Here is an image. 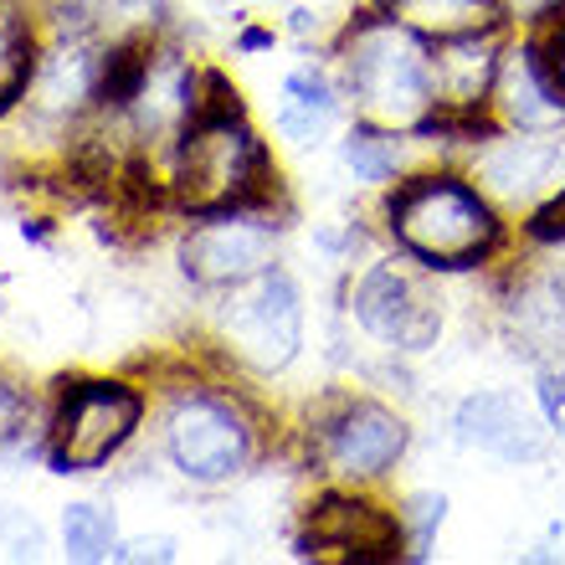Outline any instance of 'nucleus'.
Listing matches in <instances>:
<instances>
[{"label":"nucleus","mask_w":565,"mask_h":565,"mask_svg":"<svg viewBox=\"0 0 565 565\" xmlns=\"http://www.w3.org/2000/svg\"><path fill=\"white\" fill-rule=\"evenodd\" d=\"M509 313H514V329H524L540 350L565 344V268L540 273V278L524 282L514 294V303H509Z\"/></svg>","instance_id":"nucleus-16"},{"label":"nucleus","mask_w":565,"mask_h":565,"mask_svg":"<svg viewBox=\"0 0 565 565\" xmlns=\"http://www.w3.org/2000/svg\"><path fill=\"white\" fill-rule=\"evenodd\" d=\"M164 452L191 483H226L253 462V427L232 402L191 391L164 417Z\"/></svg>","instance_id":"nucleus-6"},{"label":"nucleus","mask_w":565,"mask_h":565,"mask_svg":"<svg viewBox=\"0 0 565 565\" xmlns=\"http://www.w3.org/2000/svg\"><path fill=\"white\" fill-rule=\"evenodd\" d=\"M31 422V396L11 381H0V447H11Z\"/></svg>","instance_id":"nucleus-21"},{"label":"nucleus","mask_w":565,"mask_h":565,"mask_svg":"<svg viewBox=\"0 0 565 565\" xmlns=\"http://www.w3.org/2000/svg\"><path fill=\"white\" fill-rule=\"evenodd\" d=\"M355 319L391 350H427L443 334V309L431 282L406 263H375L355 282Z\"/></svg>","instance_id":"nucleus-7"},{"label":"nucleus","mask_w":565,"mask_h":565,"mask_svg":"<svg viewBox=\"0 0 565 565\" xmlns=\"http://www.w3.org/2000/svg\"><path fill=\"white\" fill-rule=\"evenodd\" d=\"M216 6H226V0H216Z\"/></svg>","instance_id":"nucleus-27"},{"label":"nucleus","mask_w":565,"mask_h":565,"mask_svg":"<svg viewBox=\"0 0 565 565\" xmlns=\"http://www.w3.org/2000/svg\"><path fill=\"white\" fill-rule=\"evenodd\" d=\"M386 6H391V0H386Z\"/></svg>","instance_id":"nucleus-28"},{"label":"nucleus","mask_w":565,"mask_h":565,"mask_svg":"<svg viewBox=\"0 0 565 565\" xmlns=\"http://www.w3.org/2000/svg\"><path fill=\"white\" fill-rule=\"evenodd\" d=\"M268 145L247 129L242 108L222 114H195L180 129L175 170H170V191L185 216H226V211L257 206L273 185Z\"/></svg>","instance_id":"nucleus-2"},{"label":"nucleus","mask_w":565,"mask_h":565,"mask_svg":"<svg viewBox=\"0 0 565 565\" xmlns=\"http://www.w3.org/2000/svg\"><path fill=\"white\" fill-rule=\"evenodd\" d=\"M237 46H242V52H263V46H273V31H242V36H237Z\"/></svg>","instance_id":"nucleus-26"},{"label":"nucleus","mask_w":565,"mask_h":565,"mask_svg":"<svg viewBox=\"0 0 565 565\" xmlns=\"http://www.w3.org/2000/svg\"><path fill=\"white\" fill-rule=\"evenodd\" d=\"M340 154H344V164L355 170V180H365V185H386V180H396V170H402V139L386 135V129H375V124H355V129L344 135Z\"/></svg>","instance_id":"nucleus-19"},{"label":"nucleus","mask_w":565,"mask_h":565,"mask_svg":"<svg viewBox=\"0 0 565 565\" xmlns=\"http://www.w3.org/2000/svg\"><path fill=\"white\" fill-rule=\"evenodd\" d=\"M391 11L402 15L412 31L427 42H452V36H478L504 21L499 0H391Z\"/></svg>","instance_id":"nucleus-15"},{"label":"nucleus","mask_w":565,"mask_h":565,"mask_svg":"<svg viewBox=\"0 0 565 565\" xmlns=\"http://www.w3.org/2000/svg\"><path fill=\"white\" fill-rule=\"evenodd\" d=\"M119 545V524L98 504H67L62 509V551L67 561H108Z\"/></svg>","instance_id":"nucleus-18"},{"label":"nucleus","mask_w":565,"mask_h":565,"mask_svg":"<svg viewBox=\"0 0 565 565\" xmlns=\"http://www.w3.org/2000/svg\"><path fill=\"white\" fill-rule=\"evenodd\" d=\"M309 535L313 545L344 551L355 561H391L406 545L402 514H386V509H375L371 499H355V493H324L309 514Z\"/></svg>","instance_id":"nucleus-12"},{"label":"nucleus","mask_w":565,"mask_h":565,"mask_svg":"<svg viewBox=\"0 0 565 565\" xmlns=\"http://www.w3.org/2000/svg\"><path fill=\"white\" fill-rule=\"evenodd\" d=\"M406 443H412L406 422L381 402H340L329 417H319V431H313V452L324 462V473L355 478V483L396 468Z\"/></svg>","instance_id":"nucleus-8"},{"label":"nucleus","mask_w":565,"mask_h":565,"mask_svg":"<svg viewBox=\"0 0 565 565\" xmlns=\"http://www.w3.org/2000/svg\"><path fill=\"white\" fill-rule=\"evenodd\" d=\"M443 514H447V499H443V493H417V499H406V509H402V535H406V545H412V561H422V555L431 551V535H437Z\"/></svg>","instance_id":"nucleus-20"},{"label":"nucleus","mask_w":565,"mask_h":565,"mask_svg":"<svg viewBox=\"0 0 565 565\" xmlns=\"http://www.w3.org/2000/svg\"><path fill=\"white\" fill-rule=\"evenodd\" d=\"M493 104L520 135H551L565 124V83L545 62L540 42H520V52H509L499 62V83H493Z\"/></svg>","instance_id":"nucleus-10"},{"label":"nucleus","mask_w":565,"mask_h":565,"mask_svg":"<svg viewBox=\"0 0 565 565\" xmlns=\"http://www.w3.org/2000/svg\"><path fill=\"white\" fill-rule=\"evenodd\" d=\"M524 232L535 242H565V185L545 201V206H535V216L524 222Z\"/></svg>","instance_id":"nucleus-22"},{"label":"nucleus","mask_w":565,"mask_h":565,"mask_svg":"<svg viewBox=\"0 0 565 565\" xmlns=\"http://www.w3.org/2000/svg\"><path fill=\"white\" fill-rule=\"evenodd\" d=\"M340 114V98H334V83H329L319 67H298V73L282 77V98H278V135L294 139V145H309L334 124Z\"/></svg>","instance_id":"nucleus-14"},{"label":"nucleus","mask_w":565,"mask_h":565,"mask_svg":"<svg viewBox=\"0 0 565 565\" xmlns=\"http://www.w3.org/2000/svg\"><path fill=\"white\" fill-rule=\"evenodd\" d=\"M344 88L360 104V114L386 129H417L431 114V42L412 31L402 15L365 11L340 42Z\"/></svg>","instance_id":"nucleus-1"},{"label":"nucleus","mask_w":565,"mask_h":565,"mask_svg":"<svg viewBox=\"0 0 565 565\" xmlns=\"http://www.w3.org/2000/svg\"><path fill=\"white\" fill-rule=\"evenodd\" d=\"M499 62L504 57H499L493 31L437 42V52H431V93H437V104L431 108H483L493 98V83H499Z\"/></svg>","instance_id":"nucleus-13"},{"label":"nucleus","mask_w":565,"mask_h":565,"mask_svg":"<svg viewBox=\"0 0 565 565\" xmlns=\"http://www.w3.org/2000/svg\"><path fill=\"white\" fill-rule=\"evenodd\" d=\"M535 396H540V412H545V422H551V427L565 437V365H561V371H540Z\"/></svg>","instance_id":"nucleus-23"},{"label":"nucleus","mask_w":565,"mask_h":565,"mask_svg":"<svg viewBox=\"0 0 565 565\" xmlns=\"http://www.w3.org/2000/svg\"><path fill=\"white\" fill-rule=\"evenodd\" d=\"M452 427H458L462 447H478L489 458H504V462L545 458V431L535 427V417L509 391H473V396H462Z\"/></svg>","instance_id":"nucleus-11"},{"label":"nucleus","mask_w":565,"mask_h":565,"mask_svg":"<svg viewBox=\"0 0 565 565\" xmlns=\"http://www.w3.org/2000/svg\"><path fill=\"white\" fill-rule=\"evenodd\" d=\"M535 42H540V52H545V62L555 67V77L565 83V6L551 11V21L535 31Z\"/></svg>","instance_id":"nucleus-24"},{"label":"nucleus","mask_w":565,"mask_h":565,"mask_svg":"<svg viewBox=\"0 0 565 565\" xmlns=\"http://www.w3.org/2000/svg\"><path fill=\"white\" fill-rule=\"evenodd\" d=\"M391 237L422 268H478L499 247L489 195L458 175H417L386 201Z\"/></svg>","instance_id":"nucleus-3"},{"label":"nucleus","mask_w":565,"mask_h":565,"mask_svg":"<svg viewBox=\"0 0 565 565\" xmlns=\"http://www.w3.org/2000/svg\"><path fill=\"white\" fill-rule=\"evenodd\" d=\"M222 334L232 355L247 360L253 371L273 375L288 371L303 344V303H298V282L282 268H263L257 278L237 282L222 309Z\"/></svg>","instance_id":"nucleus-5"},{"label":"nucleus","mask_w":565,"mask_h":565,"mask_svg":"<svg viewBox=\"0 0 565 565\" xmlns=\"http://www.w3.org/2000/svg\"><path fill=\"white\" fill-rule=\"evenodd\" d=\"M145 417V396L124 381H77L62 391L57 417L46 431L52 473H93L135 437Z\"/></svg>","instance_id":"nucleus-4"},{"label":"nucleus","mask_w":565,"mask_h":565,"mask_svg":"<svg viewBox=\"0 0 565 565\" xmlns=\"http://www.w3.org/2000/svg\"><path fill=\"white\" fill-rule=\"evenodd\" d=\"M180 268L201 288H237L263 268H273V226L253 222L242 211L201 216V226L180 242Z\"/></svg>","instance_id":"nucleus-9"},{"label":"nucleus","mask_w":565,"mask_h":565,"mask_svg":"<svg viewBox=\"0 0 565 565\" xmlns=\"http://www.w3.org/2000/svg\"><path fill=\"white\" fill-rule=\"evenodd\" d=\"M114 561H160V565H170L175 561V540L170 535L129 540V545H114Z\"/></svg>","instance_id":"nucleus-25"},{"label":"nucleus","mask_w":565,"mask_h":565,"mask_svg":"<svg viewBox=\"0 0 565 565\" xmlns=\"http://www.w3.org/2000/svg\"><path fill=\"white\" fill-rule=\"evenodd\" d=\"M36 77V46H31L26 15L15 11L11 0H0V114H11L31 93Z\"/></svg>","instance_id":"nucleus-17"}]
</instances>
